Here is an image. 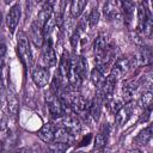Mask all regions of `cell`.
<instances>
[{
  "mask_svg": "<svg viewBox=\"0 0 153 153\" xmlns=\"http://www.w3.org/2000/svg\"><path fill=\"white\" fill-rule=\"evenodd\" d=\"M17 53L18 56L20 57L23 65L25 67H31L32 66V53L29 45L27 37L24 32H20L18 35V42H17Z\"/></svg>",
  "mask_w": 153,
  "mask_h": 153,
  "instance_id": "1",
  "label": "cell"
},
{
  "mask_svg": "<svg viewBox=\"0 0 153 153\" xmlns=\"http://www.w3.org/2000/svg\"><path fill=\"white\" fill-rule=\"evenodd\" d=\"M90 78H91L92 84H93L94 86H97L98 88L102 87V85H103V82H104V80H105L104 74H103L98 68H96V67L91 71V75H90Z\"/></svg>",
  "mask_w": 153,
  "mask_h": 153,
  "instance_id": "20",
  "label": "cell"
},
{
  "mask_svg": "<svg viewBox=\"0 0 153 153\" xmlns=\"http://www.w3.org/2000/svg\"><path fill=\"white\" fill-rule=\"evenodd\" d=\"M75 65H76V71L80 75V78L84 80V78L86 76V72H87V61L82 55L75 56Z\"/></svg>",
  "mask_w": 153,
  "mask_h": 153,
  "instance_id": "19",
  "label": "cell"
},
{
  "mask_svg": "<svg viewBox=\"0 0 153 153\" xmlns=\"http://www.w3.org/2000/svg\"><path fill=\"white\" fill-rule=\"evenodd\" d=\"M76 140V134L72 133L71 130L62 128V127H56L55 129V135H54V141L55 142H62V143H67L73 145Z\"/></svg>",
  "mask_w": 153,
  "mask_h": 153,
  "instance_id": "8",
  "label": "cell"
},
{
  "mask_svg": "<svg viewBox=\"0 0 153 153\" xmlns=\"http://www.w3.org/2000/svg\"><path fill=\"white\" fill-rule=\"evenodd\" d=\"M55 129L56 127L51 123V122H48V123H44L42 126V128L38 130V137L44 141L45 143H50L54 141V135H55Z\"/></svg>",
  "mask_w": 153,
  "mask_h": 153,
  "instance_id": "11",
  "label": "cell"
},
{
  "mask_svg": "<svg viewBox=\"0 0 153 153\" xmlns=\"http://www.w3.org/2000/svg\"><path fill=\"white\" fill-rule=\"evenodd\" d=\"M87 22L90 24V27H94L97 26L98 22H99V12L97 8H92L88 17H87Z\"/></svg>",
  "mask_w": 153,
  "mask_h": 153,
  "instance_id": "25",
  "label": "cell"
},
{
  "mask_svg": "<svg viewBox=\"0 0 153 153\" xmlns=\"http://www.w3.org/2000/svg\"><path fill=\"white\" fill-rule=\"evenodd\" d=\"M20 16H22V8H20L19 4L13 5L10 8V11L7 13V17H6V25H7L10 32H14V30L17 29Z\"/></svg>",
  "mask_w": 153,
  "mask_h": 153,
  "instance_id": "6",
  "label": "cell"
},
{
  "mask_svg": "<svg viewBox=\"0 0 153 153\" xmlns=\"http://www.w3.org/2000/svg\"><path fill=\"white\" fill-rule=\"evenodd\" d=\"M97 153H105V152H104V151H103V149H100V151H98V152H97Z\"/></svg>",
  "mask_w": 153,
  "mask_h": 153,
  "instance_id": "31",
  "label": "cell"
},
{
  "mask_svg": "<svg viewBox=\"0 0 153 153\" xmlns=\"http://www.w3.org/2000/svg\"><path fill=\"white\" fill-rule=\"evenodd\" d=\"M32 80L33 82L38 86V87H44L48 85L49 80H50V72L48 68L42 67V66H37L32 69Z\"/></svg>",
  "mask_w": 153,
  "mask_h": 153,
  "instance_id": "4",
  "label": "cell"
},
{
  "mask_svg": "<svg viewBox=\"0 0 153 153\" xmlns=\"http://www.w3.org/2000/svg\"><path fill=\"white\" fill-rule=\"evenodd\" d=\"M151 137H152V127L148 126V127H146L145 129H142L137 134V136L134 139L133 142L136 146H145L146 143H148V141L151 140Z\"/></svg>",
  "mask_w": 153,
  "mask_h": 153,
  "instance_id": "17",
  "label": "cell"
},
{
  "mask_svg": "<svg viewBox=\"0 0 153 153\" xmlns=\"http://www.w3.org/2000/svg\"><path fill=\"white\" fill-rule=\"evenodd\" d=\"M16 153H32V151H31L30 148H20V149H18Z\"/></svg>",
  "mask_w": 153,
  "mask_h": 153,
  "instance_id": "29",
  "label": "cell"
},
{
  "mask_svg": "<svg viewBox=\"0 0 153 153\" xmlns=\"http://www.w3.org/2000/svg\"><path fill=\"white\" fill-rule=\"evenodd\" d=\"M79 37H80V33H79L78 30H75L74 33H73L72 37H71V44H72L73 48H76V45H78V43H79Z\"/></svg>",
  "mask_w": 153,
  "mask_h": 153,
  "instance_id": "27",
  "label": "cell"
},
{
  "mask_svg": "<svg viewBox=\"0 0 153 153\" xmlns=\"http://www.w3.org/2000/svg\"><path fill=\"white\" fill-rule=\"evenodd\" d=\"M16 142H17V134L16 133H8L6 136H5V139H4V141H2V149L4 151H10V149H12V147L16 145Z\"/></svg>",
  "mask_w": 153,
  "mask_h": 153,
  "instance_id": "23",
  "label": "cell"
},
{
  "mask_svg": "<svg viewBox=\"0 0 153 153\" xmlns=\"http://www.w3.org/2000/svg\"><path fill=\"white\" fill-rule=\"evenodd\" d=\"M53 7H54V4L53 2H44L43 6L41 7L39 12H38V16H37V20H35L39 26H44L45 23L51 18L53 16Z\"/></svg>",
  "mask_w": 153,
  "mask_h": 153,
  "instance_id": "10",
  "label": "cell"
},
{
  "mask_svg": "<svg viewBox=\"0 0 153 153\" xmlns=\"http://www.w3.org/2000/svg\"><path fill=\"white\" fill-rule=\"evenodd\" d=\"M6 104H7V110L11 116H17L19 111V100L17 98V94L12 90H7L6 92Z\"/></svg>",
  "mask_w": 153,
  "mask_h": 153,
  "instance_id": "13",
  "label": "cell"
},
{
  "mask_svg": "<svg viewBox=\"0 0 153 153\" xmlns=\"http://www.w3.org/2000/svg\"><path fill=\"white\" fill-rule=\"evenodd\" d=\"M41 60L43 66L45 68H51L55 67L56 65V55H55V50L53 47V42L50 38L45 39L43 45H42V54H41Z\"/></svg>",
  "mask_w": 153,
  "mask_h": 153,
  "instance_id": "3",
  "label": "cell"
},
{
  "mask_svg": "<svg viewBox=\"0 0 153 153\" xmlns=\"http://www.w3.org/2000/svg\"><path fill=\"white\" fill-rule=\"evenodd\" d=\"M92 139V135L91 134H88L87 135V139L86 137H84V140L80 142V146H85V145H88V142H90V140Z\"/></svg>",
  "mask_w": 153,
  "mask_h": 153,
  "instance_id": "28",
  "label": "cell"
},
{
  "mask_svg": "<svg viewBox=\"0 0 153 153\" xmlns=\"http://www.w3.org/2000/svg\"><path fill=\"white\" fill-rule=\"evenodd\" d=\"M152 104H153V93L152 91H147L141 96L140 105L143 108V110H148L152 109Z\"/></svg>",
  "mask_w": 153,
  "mask_h": 153,
  "instance_id": "22",
  "label": "cell"
},
{
  "mask_svg": "<svg viewBox=\"0 0 153 153\" xmlns=\"http://www.w3.org/2000/svg\"><path fill=\"white\" fill-rule=\"evenodd\" d=\"M106 140H108V134L104 131H100L96 135L94 140H93V147L97 151H100L104 148V146L106 145Z\"/></svg>",
  "mask_w": 153,
  "mask_h": 153,
  "instance_id": "21",
  "label": "cell"
},
{
  "mask_svg": "<svg viewBox=\"0 0 153 153\" xmlns=\"http://www.w3.org/2000/svg\"><path fill=\"white\" fill-rule=\"evenodd\" d=\"M45 104H47V109H48L49 114L51 115L53 120L59 118L62 115H65L63 106H62L60 99L56 97V93H54L53 91H49L45 93Z\"/></svg>",
  "mask_w": 153,
  "mask_h": 153,
  "instance_id": "2",
  "label": "cell"
},
{
  "mask_svg": "<svg viewBox=\"0 0 153 153\" xmlns=\"http://www.w3.org/2000/svg\"><path fill=\"white\" fill-rule=\"evenodd\" d=\"M127 153H142L140 149H130V151H128Z\"/></svg>",
  "mask_w": 153,
  "mask_h": 153,
  "instance_id": "30",
  "label": "cell"
},
{
  "mask_svg": "<svg viewBox=\"0 0 153 153\" xmlns=\"http://www.w3.org/2000/svg\"><path fill=\"white\" fill-rule=\"evenodd\" d=\"M129 69H130V61L126 57H121V59L116 60L115 65L112 66L110 75L114 76L116 80H118L122 76H124V74H127V72Z\"/></svg>",
  "mask_w": 153,
  "mask_h": 153,
  "instance_id": "7",
  "label": "cell"
},
{
  "mask_svg": "<svg viewBox=\"0 0 153 153\" xmlns=\"http://www.w3.org/2000/svg\"><path fill=\"white\" fill-rule=\"evenodd\" d=\"M6 54V44L2 39H0V76H1V69L4 66V59Z\"/></svg>",
  "mask_w": 153,
  "mask_h": 153,
  "instance_id": "26",
  "label": "cell"
},
{
  "mask_svg": "<svg viewBox=\"0 0 153 153\" xmlns=\"http://www.w3.org/2000/svg\"><path fill=\"white\" fill-rule=\"evenodd\" d=\"M30 38L35 43L36 47H42L44 43V33H43V27L39 26L36 22H33L30 25Z\"/></svg>",
  "mask_w": 153,
  "mask_h": 153,
  "instance_id": "12",
  "label": "cell"
},
{
  "mask_svg": "<svg viewBox=\"0 0 153 153\" xmlns=\"http://www.w3.org/2000/svg\"><path fill=\"white\" fill-rule=\"evenodd\" d=\"M133 114V105L130 103L123 104V106L115 114V122L117 124V127H122L127 123V121L130 118Z\"/></svg>",
  "mask_w": 153,
  "mask_h": 153,
  "instance_id": "9",
  "label": "cell"
},
{
  "mask_svg": "<svg viewBox=\"0 0 153 153\" xmlns=\"http://www.w3.org/2000/svg\"><path fill=\"white\" fill-rule=\"evenodd\" d=\"M102 104H103V98L100 96V93L98 92L96 94V97L93 98V100L90 103L88 106V112L91 115V117L97 122L100 117V112H102Z\"/></svg>",
  "mask_w": 153,
  "mask_h": 153,
  "instance_id": "15",
  "label": "cell"
},
{
  "mask_svg": "<svg viewBox=\"0 0 153 153\" xmlns=\"http://www.w3.org/2000/svg\"><path fill=\"white\" fill-rule=\"evenodd\" d=\"M134 7L135 4L130 2V1H124L121 2V11H122V16L124 18V23L129 26L131 20H133V13H134Z\"/></svg>",
  "mask_w": 153,
  "mask_h": 153,
  "instance_id": "16",
  "label": "cell"
},
{
  "mask_svg": "<svg viewBox=\"0 0 153 153\" xmlns=\"http://www.w3.org/2000/svg\"><path fill=\"white\" fill-rule=\"evenodd\" d=\"M68 145L67 143H62V142H50L48 143V148L50 151V153H66L68 149Z\"/></svg>",
  "mask_w": 153,
  "mask_h": 153,
  "instance_id": "24",
  "label": "cell"
},
{
  "mask_svg": "<svg viewBox=\"0 0 153 153\" xmlns=\"http://www.w3.org/2000/svg\"><path fill=\"white\" fill-rule=\"evenodd\" d=\"M103 13L109 20H120V19H122L121 2L106 1L103 6Z\"/></svg>",
  "mask_w": 153,
  "mask_h": 153,
  "instance_id": "5",
  "label": "cell"
},
{
  "mask_svg": "<svg viewBox=\"0 0 153 153\" xmlns=\"http://www.w3.org/2000/svg\"><path fill=\"white\" fill-rule=\"evenodd\" d=\"M86 5H87V1L86 0H74V1H72L71 2V6H69L71 16L73 18H78L82 13V11L86 7Z\"/></svg>",
  "mask_w": 153,
  "mask_h": 153,
  "instance_id": "18",
  "label": "cell"
},
{
  "mask_svg": "<svg viewBox=\"0 0 153 153\" xmlns=\"http://www.w3.org/2000/svg\"><path fill=\"white\" fill-rule=\"evenodd\" d=\"M151 13L147 8V4L146 2H140L137 6V31L142 32V29L147 22L148 18H151Z\"/></svg>",
  "mask_w": 153,
  "mask_h": 153,
  "instance_id": "14",
  "label": "cell"
}]
</instances>
